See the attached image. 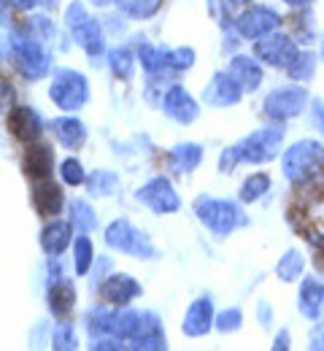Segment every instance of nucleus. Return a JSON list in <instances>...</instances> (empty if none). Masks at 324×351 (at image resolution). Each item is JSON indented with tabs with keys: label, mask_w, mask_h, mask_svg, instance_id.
<instances>
[{
	"label": "nucleus",
	"mask_w": 324,
	"mask_h": 351,
	"mask_svg": "<svg viewBox=\"0 0 324 351\" xmlns=\"http://www.w3.org/2000/svg\"><path fill=\"white\" fill-rule=\"evenodd\" d=\"M33 208L38 217L54 219L62 214L65 208V192L60 184H54V178H44L33 184Z\"/></svg>",
	"instance_id": "5701e85b"
},
{
	"label": "nucleus",
	"mask_w": 324,
	"mask_h": 351,
	"mask_svg": "<svg viewBox=\"0 0 324 351\" xmlns=\"http://www.w3.org/2000/svg\"><path fill=\"white\" fill-rule=\"evenodd\" d=\"M203 103L208 106V108H235L243 97H246V92L243 87L232 79V73L225 68V71H214L211 73V79H208V84L203 87Z\"/></svg>",
	"instance_id": "dca6fc26"
},
{
	"label": "nucleus",
	"mask_w": 324,
	"mask_h": 351,
	"mask_svg": "<svg viewBox=\"0 0 324 351\" xmlns=\"http://www.w3.org/2000/svg\"><path fill=\"white\" fill-rule=\"evenodd\" d=\"M5 57L11 60V68L25 82L49 79L54 71V54H51L49 44L19 33L16 27L11 30V41H5Z\"/></svg>",
	"instance_id": "f257e3e1"
},
{
	"label": "nucleus",
	"mask_w": 324,
	"mask_h": 351,
	"mask_svg": "<svg viewBox=\"0 0 324 351\" xmlns=\"http://www.w3.org/2000/svg\"><path fill=\"white\" fill-rule=\"evenodd\" d=\"M271 189H273L271 173H268V171H254V173H249L240 181V186H238V200H240L243 206H254V203H260Z\"/></svg>",
	"instance_id": "c85d7f7f"
},
{
	"label": "nucleus",
	"mask_w": 324,
	"mask_h": 351,
	"mask_svg": "<svg viewBox=\"0 0 324 351\" xmlns=\"http://www.w3.org/2000/svg\"><path fill=\"white\" fill-rule=\"evenodd\" d=\"M16 30L25 33V36H30V38H36V41H44V44H49V46L57 38L54 19H51L49 14H36V11L27 14V16L22 19V25H16Z\"/></svg>",
	"instance_id": "2f4dec72"
},
{
	"label": "nucleus",
	"mask_w": 324,
	"mask_h": 351,
	"mask_svg": "<svg viewBox=\"0 0 324 351\" xmlns=\"http://www.w3.org/2000/svg\"><path fill=\"white\" fill-rule=\"evenodd\" d=\"M87 5H92V8H111V5H116V0H87Z\"/></svg>",
	"instance_id": "8fccbe9b"
},
{
	"label": "nucleus",
	"mask_w": 324,
	"mask_h": 351,
	"mask_svg": "<svg viewBox=\"0 0 324 351\" xmlns=\"http://www.w3.org/2000/svg\"><path fill=\"white\" fill-rule=\"evenodd\" d=\"M319 60H322V57H319L314 49L300 46V51H297V54H295V60L284 68V73H286V79H289V82H295V84H308V82H314V79H316Z\"/></svg>",
	"instance_id": "cd10ccee"
},
{
	"label": "nucleus",
	"mask_w": 324,
	"mask_h": 351,
	"mask_svg": "<svg viewBox=\"0 0 324 351\" xmlns=\"http://www.w3.org/2000/svg\"><path fill=\"white\" fill-rule=\"evenodd\" d=\"M276 351H289L292 349V332L286 330V327H281L276 332V338H273V343H271Z\"/></svg>",
	"instance_id": "de8ad7c7"
},
{
	"label": "nucleus",
	"mask_w": 324,
	"mask_h": 351,
	"mask_svg": "<svg viewBox=\"0 0 324 351\" xmlns=\"http://www.w3.org/2000/svg\"><path fill=\"white\" fill-rule=\"evenodd\" d=\"M41 5H44V0H3V8H14L22 14H33Z\"/></svg>",
	"instance_id": "a18cd8bd"
},
{
	"label": "nucleus",
	"mask_w": 324,
	"mask_h": 351,
	"mask_svg": "<svg viewBox=\"0 0 324 351\" xmlns=\"http://www.w3.org/2000/svg\"><path fill=\"white\" fill-rule=\"evenodd\" d=\"M322 349H324V332H322Z\"/></svg>",
	"instance_id": "864d4df0"
},
{
	"label": "nucleus",
	"mask_w": 324,
	"mask_h": 351,
	"mask_svg": "<svg viewBox=\"0 0 324 351\" xmlns=\"http://www.w3.org/2000/svg\"><path fill=\"white\" fill-rule=\"evenodd\" d=\"M303 276H306V254H303L297 246H292V249H286V252L278 257L276 278L281 284H295V281H300Z\"/></svg>",
	"instance_id": "c756f323"
},
{
	"label": "nucleus",
	"mask_w": 324,
	"mask_h": 351,
	"mask_svg": "<svg viewBox=\"0 0 324 351\" xmlns=\"http://www.w3.org/2000/svg\"><path fill=\"white\" fill-rule=\"evenodd\" d=\"M76 227H73V221L71 219H62V217H54V219H49L44 227H41V232H38V246H41V252L47 254V257H62L71 246H73V241H76Z\"/></svg>",
	"instance_id": "6ab92c4d"
},
{
	"label": "nucleus",
	"mask_w": 324,
	"mask_h": 351,
	"mask_svg": "<svg viewBox=\"0 0 324 351\" xmlns=\"http://www.w3.org/2000/svg\"><path fill=\"white\" fill-rule=\"evenodd\" d=\"M192 214L214 238H230L235 230L246 227L249 217L243 214L240 200H227V197H214V195H197L192 200Z\"/></svg>",
	"instance_id": "7ed1b4c3"
},
{
	"label": "nucleus",
	"mask_w": 324,
	"mask_h": 351,
	"mask_svg": "<svg viewBox=\"0 0 324 351\" xmlns=\"http://www.w3.org/2000/svg\"><path fill=\"white\" fill-rule=\"evenodd\" d=\"M95 292H97V298H100L103 303H108V306L127 308V306H133L140 295H143V284H140L133 273H122V270H119V273H111L108 278H103V284H100Z\"/></svg>",
	"instance_id": "2eb2a0df"
},
{
	"label": "nucleus",
	"mask_w": 324,
	"mask_h": 351,
	"mask_svg": "<svg viewBox=\"0 0 324 351\" xmlns=\"http://www.w3.org/2000/svg\"><path fill=\"white\" fill-rule=\"evenodd\" d=\"M68 211H71V217L68 219L73 221V227H76V232H95L97 230V211H95V206L87 200V197H73V200H68Z\"/></svg>",
	"instance_id": "72a5a7b5"
},
{
	"label": "nucleus",
	"mask_w": 324,
	"mask_h": 351,
	"mask_svg": "<svg viewBox=\"0 0 324 351\" xmlns=\"http://www.w3.org/2000/svg\"><path fill=\"white\" fill-rule=\"evenodd\" d=\"M195 62H197V51H195L189 44L168 46V68H171L176 76L189 73V71L195 68Z\"/></svg>",
	"instance_id": "4c0bfd02"
},
{
	"label": "nucleus",
	"mask_w": 324,
	"mask_h": 351,
	"mask_svg": "<svg viewBox=\"0 0 324 351\" xmlns=\"http://www.w3.org/2000/svg\"><path fill=\"white\" fill-rule=\"evenodd\" d=\"M49 346L57 351H76L79 343V332H76V324L68 322V319H60L54 327H51V335H49Z\"/></svg>",
	"instance_id": "c9c22d12"
},
{
	"label": "nucleus",
	"mask_w": 324,
	"mask_h": 351,
	"mask_svg": "<svg viewBox=\"0 0 324 351\" xmlns=\"http://www.w3.org/2000/svg\"><path fill=\"white\" fill-rule=\"evenodd\" d=\"M49 100L54 103V108H60L62 114H79L82 108L90 106L92 100V87L90 79L76 71V68H54L49 76Z\"/></svg>",
	"instance_id": "39448f33"
},
{
	"label": "nucleus",
	"mask_w": 324,
	"mask_h": 351,
	"mask_svg": "<svg viewBox=\"0 0 324 351\" xmlns=\"http://www.w3.org/2000/svg\"><path fill=\"white\" fill-rule=\"evenodd\" d=\"M127 349H136V351L168 349V335H165V324H162L160 313H154V311H140L138 327H136L133 338L127 341Z\"/></svg>",
	"instance_id": "a211bd4d"
},
{
	"label": "nucleus",
	"mask_w": 324,
	"mask_h": 351,
	"mask_svg": "<svg viewBox=\"0 0 324 351\" xmlns=\"http://www.w3.org/2000/svg\"><path fill=\"white\" fill-rule=\"evenodd\" d=\"M103 243L125 257L133 260H154L157 257V246L151 243V238L146 235V230H140L138 224H133V219L119 217L111 219L103 230Z\"/></svg>",
	"instance_id": "423d86ee"
},
{
	"label": "nucleus",
	"mask_w": 324,
	"mask_h": 351,
	"mask_svg": "<svg viewBox=\"0 0 324 351\" xmlns=\"http://www.w3.org/2000/svg\"><path fill=\"white\" fill-rule=\"evenodd\" d=\"M51 263V260H49ZM79 300V289H76V281L62 270V265L57 267L54 273V263H51V273H49V284H47V306L49 313L54 319H71L73 308Z\"/></svg>",
	"instance_id": "f8f14e48"
},
{
	"label": "nucleus",
	"mask_w": 324,
	"mask_h": 351,
	"mask_svg": "<svg viewBox=\"0 0 324 351\" xmlns=\"http://www.w3.org/2000/svg\"><path fill=\"white\" fill-rule=\"evenodd\" d=\"M319 57H322V62H324V33H322V49H319Z\"/></svg>",
	"instance_id": "603ef678"
},
{
	"label": "nucleus",
	"mask_w": 324,
	"mask_h": 351,
	"mask_svg": "<svg viewBox=\"0 0 324 351\" xmlns=\"http://www.w3.org/2000/svg\"><path fill=\"white\" fill-rule=\"evenodd\" d=\"M284 5H289L292 11H303V8H314L316 0H281Z\"/></svg>",
	"instance_id": "09e8293b"
},
{
	"label": "nucleus",
	"mask_w": 324,
	"mask_h": 351,
	"mask_svg": "<svg viewBox=\"0 0 324 351\" xmlns=\"http://www.w3.org/2000/svg\"><path fill=\"white\" fill-rule=\"evenodd\" d=\"M165 0H116V8L130 22H149L162 11Z\"/></svg>",
	"instance_id": "f704fd0d"
},
{
	"label": "nucleus",
	"mask_w": 324,
	"mask_h": 351,
	"mask_svg": "<svg viewBox=\"0 0 324 351\" xmlns=\"http://www.w3.org/2000/svg\"><path fill=\"white\" fill-rule=\"evenodd\" d=\"M105 62H108V71H111L114 79L130 82L136 76V68H138V49L127 44L111 46L108 54H105Z\"/></svg>",
	"instance_id": "bb28decb"
},
{
	"label": "nucleus",
	"mask_w": 324,
	"mask_h": 351,
	"mask_svg": "<svg viewBox=\"0 0 324 351\" xmlns=\"http://www.w3.org/2000/svg\"><path fill=\"white\" fill-rule=\"evenodd\" d=\"M324 171V143L316 138H297L281 152V176L295 184L306 186Z\"/></svg>",
	"instance_id": "20e7f679"
},
{
	"label": "nucleus",
	"mask_w": 324,
	"mask_h": 351,
	"mask_svg": "<svg viewBox=\"0 0 324 351\" xmlns=\"http://www.w3.org/2000/svg\"><path fill=\"white\" fill-rule=\"evenodd\" d=\"M87 349H92V351H105V349H111V351H122V349H127V343L125 341H119V338H92L90 343H87Z\"/></svg>",
	"instance_id": "c03bdc74"
},
{
	"label": "nucleus",
	"mask_w": 324,
	"mask_h": 351,
	"mask_svg": "<svg viewBox=\"0 0 324 351\" xmlns=\"http://www.w3.org/2000/svg\"><path fill=\"white\" fill-rule=\"evenodd\" d=\"M297 51H300V44H297L295 36L286 33V30H276V33H271V36L254 41V46H251V54H254L265 68H276V71H284V68L295 60Z\"/></svg>",
	"instance_id": "9b49d317"
},
{
	"label": "nucleus",
	"mask_w": 324,
	"mask_h": 351,
	"mask_svg": "<svg viewBox=\"0 0 324 351\" xmlns=\"http://www.w3.org/2000/svg\"><path fill=\"white\" fill-rule=\"evenodd\" d=\"M203 160H205V149H203V143H197V141H182V143L171 146L168 154H165L168 171L179 176L195 173V171L203 165Z\"/></svg>",
	"instance_id": "4be33fe9"
},
{
	"label": "nucleus",
	"mask_w": 324,
	"mask_h": 351,
	"mask_svg": "<svg viewBox=\"0 0 324 351\" xmlns=\"http://www.w3.org/2000/svg\"><path fill=\"white\" fill-rule=\"evenodd\" d=\"M49 130L54 135V141H57L62 149H68V152H79V149L87 143V138H90L87 125H84L76 114H62V117L51 119V122H49Z\"/></svg>",
	"instance_id": "412c9836"
},
{
	"label": "nucleus",
	"mask_w": 324,
	"mask_h": 351,
	"mask_svg": "<svg viewBox=\"0 0 324 351\" xmlns=\"http://www.w3.org/2000/svg\"><path fill=\"white\" fill-rule=\"evenodd\" d=\"M216 308L211 295H197L182 316V335L184 338H205L216 327Z\"/></svg>",
	"instance_id": "f3484780"
},
{
	"label": "nucleus",
	"mask_w": 324,
	"mask_h": 351,
	"mask_svg": "<svg viewBox=\"0 0 324 351\" xmlns=\"http://www.w3.org/2000/svg\"><path fill=\"white\" fill-rule=\"evenodd\" d=\"M311 119H314L316 130L324 135V97H314L311 100Z\"/></svg>",
	"instance_id": "49530a36"
},
{
	"label": "nucleus",
	"mask_w": 324,
	"mask_h": 351,
	"mask_svg": "<svg viewBox=\"0 0 324 351\" xmlns=\"http://www.w3.org/2000/svg\"><path fill=\"white\" fill-rule=\"evenodd\" d=\"M284 141H286V128L281 122H268L249 135H243L238 146H240V157L246 165H268L273 160H281V152L286 149Z\"/></svg>",
	"instance_id": "0eeeda50"
},
{
	"label": "nucleus",
	"mask_w": 324,
	"mask_h": 351,
	"mask_svg": "<svg viewBox=\"0 0 324 351\" xmlns=\"http://www.w3.org/2000/svg\"><path fill=\"white\" fill-rule=\"evenodd\" d=\"M214 327H216V332H222V335H235V332L243 327V311L238 306H230V308H225V311H219Z\"/></svg>",
	"instance_id": "ea45409f"
},
{
	"label": "nucleus",
	"mask_w": 324,
	"mask_h": 351,
	"mask_svg": "<svg viewBox=\"0 0 324 351\" xmlns=\"http://www.w3.org/2000/svg\"><path fill=\"white\" fill-rule=\"evenodd\" d=\"M284 27V16L268 3H251L235 14V30L240 41H260Z\"/></svg>",
	"instance_id": "1a4fd4ad"
},
{
	"label": "nucleus",
	"mask_w": 324,
	"mask_h": 351,
	"mask_svg": "<svg viewBox=\"0 0 324 351\" xmlns=\"http://www.w3.org/2000/svg\"><path fill=\"white\" fill-rule=\"evenodd\" d=\"M238 165H243L240 146H238V143L225 146V149L219 152V157H216V171H219L222 176H230V173H235V168H238Z\"/></svg>",
	"instance_id": "a19ab883"
},
{
	"label": "nucleus",
	"mask_w": 324,
	"mask_h": 351,
	"mask_svg": "<svg viewBox=\"0 0 324 351\" xmlns=\"http://www.w3.org/2000/svg\"><path fill=\"white\" fill-rule=\"evenodd\" d=\"M160 108H162V114L171 122L182 125V128H189V125H195L200 119V103H197V97L184 84H179V82H173L171 87L165 89Z\"/></svg>",
	"instance_id": "ddd939ff"
},
{
	"label": "nucleus",
	"mask_w": 324,
	"mask_h": 351,
	"mask_svg": "<svg viewBox=\"0 0 324 351\" xmlns=\"http://www.w3.org/2000/svg\"><path fill=\"white\" fill-rule=\"evenodd\" d=\"M297 311L308 322H319L324 311V281L316 276H303L297 287Z\"/></svg>",
	"instance_id": "b1692460"
},
{
	"label": "nucleus",
	"mask_w": 324,
	"mask_h": 351,
	"mask_svg": "<svg viewBox=\"0 0 324 351\" xmlns=\"http://www.w3.org/2000/svg\"><path fill=\"white\" fill-rule=\"evenodd\" d=\"M311 100H314V97H311V92H308L306 84L289 82V84L273 87L265 95V100H262V114H265L271 122L286 125V122L303 117V114L311 108Z\"/></svg>",
	"instance_id": "6e6552de"
},
{
	"label": "nucleus",
	"mask_w": 324,
	"mask_h": 351,
	"mask_svg": "<svg viewBox=\"0 0 324 351\" xmlns=\"http://www.w3.org/2000/svg\"><path fill=\"white\" fill-rule=\"evenodd\" d=\"M114 273V260L108 254H100L92 265V289H97L103 284V278H108Z\"/></svg>",
	"instance_id": "79ce46f5"
},
{
	"label": "nucleus",
	"mask_w": 324,
	"mask_h": 351,
	"mask_svg": "<svg viewBox=\"0 0 324 351\" xmlns=\"http://www.w3.org/2000/svg\"><path fill=\"white\" fill-rule=\"evenodd\" d=\"M5 130L11 132L19 143L30 146V143H38L44 138L47 125H44V117H41L38 108H33V106H11L5 111Z\"/></svg>",
	"instance_id": "4468645a"
},
{
	"label": "nucleus",
	"mask_w": 324,
	"mask_h": 351,
	"mask_svg": "<svg viewBox=\"0 0 324 351\" xmlns=\"http://www.w3.org/2000/svg\"><path fill=\"white\" fill-rule=\"evenodd\" d=\"M71 254H73V273L79 278L92 273V265L97 260V254H95V243L92 238H90V232H79L76 235V241L71 246Z\"/></svg>",
	"instance_id": "473e14b6"
},
{
	"label": "nucleus",
	"mask_w": 324,
	"mask_h": 351,
	"mask_svg": "<svg viewBox=\"0 0 324 351\" xmlns=\"http://www.w3.org/2000/svg\"><path fill=\"white\" fill-rule=\"evenodd\" d=\"M136 200H138L143 208H149L151 214H157V217L179 214L182 206H184V200L176 192L173 181L162 173L151 176L149 181H143L138 189H136Z\"/></svg>",
	"instance_id": "9d476101"
},
{
	"label": "nucleus",
	"mask_w": 324,
	"mask_h": 351,
	"mask_svg": "<svg viewBox=\"0 0 324 351\" xmlns=\"http://www.w3.org/2000/svg\"><path fill=\"white\" fill-rule=\"evenodd\" d=\"M232 8H246V5H251V3H257V0H227Z\"/></svg>",
	"instance_id": "3c124183"
},
{
	"label": "nucleus",
	"mask_w": 324,
	"mask_h": 351,
	"mask_svg": "<svg viewBox=\"0 0 324 351\" xmlns=\"http://www.w3.org/2000/svg\"><path fill=\"white\" fill-rule=\"evenodd\" d=\"M257 322L262 330H271L276 322V308L271 306V300H257Z\"/></svg>",
	"instance_id": "37998d69"
},
{
	"label": "nucleus",
	"mask_w": 324,
	"mask_h": 351,
	"mask_svg": "<svg viewBox=\"0 0 324 351\" xmlns=\"http://www.w3.org/2000/svg\"><path fill=\"white\" fill-rule=\"evenodd\" d=\"M54 165H57V154H54V146L49 143H30L22 154V171L30 176L33 181H44L51 178L54 173Z\"/></svg>",
	"instance_id": "393cba45"
},
{
	"label": "nucleus",
	"mask_w": 324,
	"mask_h": 351,
	"mask_svg": "<svg viewBox=\"0 0 324 351\" xmlns=\"http://www.w3.org/2000/svg\"><path fill=\"white\" fill-rule=\"evenodd\" d=\"M60 178H62V184L65 186H73V189H79V186H84L87 184V171H84V165H82V160L79 157H65L60 165Z\"/></svg>",
	"instance_id": "58836bf2"
},
{
	"label": "nucleus",
	"mask_w": 324,
	"mask_h": 351,
	"mask_svg": "<svg viewBox=\"0 0 324 351\" xmlns=\"http://www.w3.org/2000/svg\"><path fill=\"white\" fill-rule=\"evenodd\" d=\"M227 71L232 73V79L243 87L246 95L260 92L262 84H265V65L254 54H243V51L232 54L230 60H227Z\"/></svg>",
	"instance_id": "aec40b11"
},
{
	"label": "nucleus",
	"mask_w": 324,
	"mask_h": 351,
	"mask_svg": "<svg viewBox=\"0 0 324 351\" xmlns=\"http://www.w3.org/2000/svg\"><path fill=\"white\" fill-rule=\"evenodd\" d=\"M62 22H65V30L71 33L73 44L87 54V60H92V65H97V60H103L108 54L103 22L90 14L87 0H71L62 11Z\"/></svg>",
	"instance_id": "f03ea898"
},
{
	"label": "nucleus",
	"mask_w": 324,
	"mask_h": 351,
	"mask_svg": "<svg viewBox=\"0 0 324 351\" xmlns=\"http://www.w3.org/2000/svg\"><path fill=\"white\" fill-rule=\"evenodd\" d=\"M289 33L295 36V41L300 46H308L316 41V16L311 14V8L297 11V19L292 22V30Z\"/></svg>",
	"instance_id": "e433bc0d"
},
{
	"label": "nucleus",
	"mask_w": 324,
	"mask_h": 351,
	"mask_svg": "<svg viewBox=\"0 0 324 351\" xmlns=\"http://www.w3.org/2000/svg\"><path fill=\"white\" fill-rule=\"evenodd\" d=\"M84 330L92 338H116V308L108 303H95L87 313H84Z\"/></svg>",
	"instance_id": "a878e982"
},
{
	"label": "nucleus",
	"mask_w": 324,
	"mask_h": 351,
	"mask_svg": "<svg viewBox=\"0 0 324 351\" xmlns=\"http://www.w3.org/2000/svg\"><path fill=\"white\" fill-rule=\"evenodd\" d=\"M84 186H87L90 197H114L122 189V176L116 171H108V168H95L92 173L87 176Z\"/></svg>",
	"instance_id": "7c9ffc66"
}]
</instances>
